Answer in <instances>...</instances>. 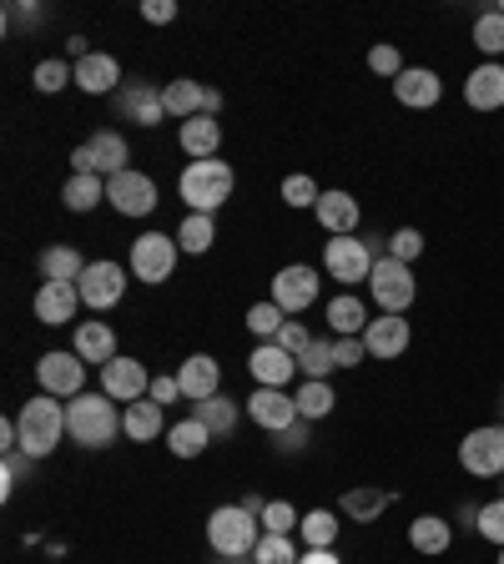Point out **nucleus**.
I'll return each mask as SVG.
<instances>
[{"instance_id": "obj_1", "label": "nucleus", "mask_w": 504, "mask_h": 564, "mask_svg": "<svg viewBox=\"0 0 504 564\" xmlns=\"http://www.w3.org/2000/svg\"><path fill=\"white\" fill-rule=\"evenodd\" d=\"M66 434L82 448H106L121 434V413L111 393H76L66 403Z\"/></svg>"}, {"instance_id": "obj_2", "label": "nucleus", "mask_w": 504, "mask_h": 564, "mask_svg": "<svg viewBox=\"0 0 504 564\" xmlns=\"http://www.w3.org/2000/svg\"><path fill=\"white\" fill-rule=\"evenodd\" d=\"M262 540V519L253 514V509L243 505H223V509H212L207 514V544L223 560H243V554H253Z\"/></svg>"}, {"instance_id": "obj_3", "label": "nucleus", "mask_w": 504, "mask_h": 564, "mask_svg": "<svg viewBox=\"0 0 504 564\" xmlns=\"http://www.w3.org/2000/svg\"><path fill=\"white\" fill-rule=\"evenodd\" d=\"M15 423H21V454L25 458H46L51 448L66 438V403H56L51 393H35Z\"/></svg>"}, {"instance_id": "obj_4", "label": "nucleus", "mask_w": 504, "mask_h": 564, "mask_svg": "<svg viewBox=\"0 0 504 564\" xmlns=\"http://www.w3.org/2000/svg\"><path fill=\"white\" fill-rule=\"evenodd\" d=\"M233 187H237L233 162H217V156H212V162H192L187 172H182V182H176L187 212H207V217L233 197Z\"/></svg>"}, {"instance_id": "obj_5", "label": "nucleus", "mask_w": 504, "mask_h": 564, "mask_svg": "<svg viewBox=\"0 0 504 564\" xmlns=\"http://www.w3.org/2000/svg\"><path fill=\"white\" fill-rule=\"evenodd\" d=\"M368 293H374V303L384 307V313H409V303L419 297V282H414V272H409V262H399V258H378L374 262V278H368Z\"/></svg>"}, {"instance_id": "obj_6", "label": "nucleus", "mask_w": 504, "mask_h": 564, "mask_svg": "<svg viewBox=\"0 0 504 564\" xmlns=\"http://www.w3.org/2000/svg\"><path fill=\"white\" fill-rule=\"evenodd\" d=\"M459 469L474 479H504V423H484L459 444Z\"/></svg>"}, {"instance_id": "obj_7", "label": "nucleus", "mask_w": 504, "mask_h": 564, "mask_svg": "<svg viewBox=\"0 0 504 564\" xmlns=\"http://www.w3.org/2000/svg\"><path fill=\"white\" fill-rule=\"evenodd\" d=\"M374 247L358 242V237H329V247H323V272H329L333 282H343L353 293V282H368L374 278Z\"/></svg>"}, {"instance_id": "obj_8", "label": "nucleus", "mask_w": 504, "mask_h": 564, "mask_svg": "<svg viewBox=\"0 0 504 564\" xmlns=\"http://www.w3.org/2000/svg\"><path fill=\"white\" fill-rule=\"evenodd\" d=\"M131 152H127V137L121 131H92V137L71 152V172H96V176H117L127 172Z\"/></svg>"}, {"instance_id": "obj_9", "label": "nucleus", "mask_w": 504, "mask_h": 564, "mask_svg": "<svg viewBox=\"0 0 504 564\" xmlns=\"http://www.w3.org/2000/svg\"><path fill=\"white\" fill-rule=\"evenodd\" d=\"M106 202H111L121 217H152L157 212V182L147 172H137V166H127V172L106 176Z\"/></svg>"}, {"instance_id": "obj_10", "label": "nucleus", "mask_w": 504, "mask_h": 564, "mask_svg": "<svg viewBox=\"0 0 504 564\" xmlns=\"http://www.w3.org/2000/svg\"><path fill=\"white\" fill-rule=\"evenodd\" d=\"M35 383H41V393H51V399H76V393H86V368L76 352H41V364H35Z\"/></svg>"}, {"instance_id": "obj_11", "label": "nucleus", "mask_w": 504, "mask_h": 564, "mask_svg": "<svg viewBox=\"0 0 504 564\" xmlns=\"http://www.w3.org/2000/svg\"><path fill=\"white\" fill-rule=\"evenodd\" d=\"M176 237H162V232H147L131 242V272H137V282H167L176 272Z\"/></svg>"}, {"instance_id": "obj_12", "label": "nucleus", "mask_w": 504, "mask_h": 564, "mask_svg": "<svg viewBox=\"0 0 504 564\" xmlns=\"http://www.w3.org/2000/svg\"><path fill=\"white\" fill-rule=\"evenodd\" d=\"M76 293H82V307H92V313H111V307L127 297V272L117 268V262H92V268L82 272V282H76Z\"/></svg>"}, {"instance_id": "obj_13", "label": "nucleus", "mask_w": 504, "mask_h": 564, "mask_svg": "<svg viewBox=\"0 0 504 564\" xmlns=\"http://www.w3.org/2000/svg\"><path fill=\"white\" fill-rule=\"evenodd\" d=\"M318 288H323L318 268L288 262V268H278V278H272V303H278L282 313H308V307L318 303Z\"/></svg>"}, {"instance_id": "obj_14", "label": "nucleus", "mask_w": 504, "mask_h": 564, "mask_svg": "<svg viewBox=\"0 0 504 564\" xmlns=\"http://www.w3.org/2000/svg\"><path fill=\"white\" fill-rule=\"evenodd\" d=\"M76 307H82L76 282H41L35 297H31L35 323H46V328H66V323H76Z\"/></svg>"}, {"instance_id": "obj_15", "label": "nucleus", "mask_w": 504, "mask_h": 564, "mask_svg": "<svg viewBox=\"0 0 504 564\" xmlns=\"http://www.w3.org/2000/svg\"><path fill=\"white\" fill-rule=\"evenodd\" d=\"M101 393H111L117 403H137L152 393V378H147V364H137V358H127V352H117L111 364L101 368Z\"/></svg>"}, {"instance_id": "obj_16", "label": "nucleus", "mask_w": 504, "mask_h": 564, "mask_svg": "<svg viewBox=\"0 0 504 564\" xmlns=\"http://www.w3.org/2000/svg\"><path fill=\"white\" fill-rule=\"evenodd\" d=\"M409 343H414V333H409V317H399V313H384V317H374V323H368V333H364V348H368V358H384V364H394V358H404V352H409Z\"/></svg>"}, {"instance_id": "obj_17", "label": "nucleus", "mask_w": 504, "mask_h": 564, "mask_svg": "<svg viewBox=\"0 0 504 564\" xmlns=\"http://www.w3.org/2000/svg\"><path fill=\"white\" fill-rule=\"evenodd\" d=\"M247 419L268 429V434H288L298 423V399H288L282 388H258L253 399H247Z\"/></svg>"}, {"instance_id": "obj_18", "label": "nucleus", "mask_w": 504, "mask_h": 564, "mask_svg": "<svg viewBox=\"0 0 504 564\" xmlns=\"http://www.w3.org/2000/svg\"><path fill=\"white\" fill-rule=\"evenodd\" d=\"M439 96H444V82L429 66H404V76L394 82V101L409 111H429V106H439Z\"/></svg>"}, {"instance_id": "obj_19", "label": "nucleus", "mask_w": 504, "mask_h": 564, "mask_svg": "<svg viewBox=\"0 0 504 564\" xmlns=\"http://www.w3.org/2000/svg\"><path fill=\"white\" fill-rule=\"evenodd\" d=\"M176 383H182V399L202 403V399H217V383H223V368L212 352H192L187 364L176 368Z\"/></svg>"}, {"instance_id": "obj_20", "label": "nucleus", "mask_w": 504, "mask_h": 564, "mask_svg": "<svg viewBox=\"0 0 504 564\" xmlns=\"http://www.w3.org/2000/svg\"><path fill=\"white\" fill-rule=\"evenodd\" d=\"M313 217H318V227L329 237H353L358 232V202H353V192H323L318 197V207H313Z\"/></svg>"}, {"instance_id": "obj_21", "label": "nucleus", "mask_w": 504, "mask_h": 564, "mask_svg": "<svg viewBox=\"0 0 504 564\" xmlns=\"http://www.w3.org/2000/svg\"><path fill=\"white\" fill-rule=\"evenodd\" d=\"M464 101L474 111H504V66L500 61H484V66L470 70V82H464Z\"/></svg>"}, {"instance_id": "obj_22", "label": "nucleus", "mask_w": 504, "mask_h": 564, "mask_svg": "<svg viewBox=\"0 0 504 564\" xmlns=\"http://www.w3.org/2000/svg\"><path fill=\"white\" fill-rule=\"evenodd\" d=\"M71 352L82 358V364H111L117 358V333H111V323H76V333H71Z\"/></svg>"}, {"instance_id": "obj_23", "label": "nucleus", "mask_w": 504, "mask_h": 564, "mask_svg": "<svg viewBox=\"0 0 504 564\" xmlns=\"http://www.w3.org/2000/svg\"><path fill=\"white\" fill-rule=\"evenodd\" d=\"M76 86H82L86 96H106L121 86V61L106 56V51H92V56L76 61Z\"/></svg>"}, {"instance_id": "obj_24", "label": "nucleus", "mask_w": 504, "mask_h": 564, "mask_svg": "<svg viewBox=\"0 0 504 564\" xmlns=\"http://www.w3.org/2000/svg\"><path fill=\"white\" fill-rule=\"evenodd\" d=\"M176 141H182V152H187L192 162H212L217 147H223V121L217 117H192V121H182Z\"/></svg>"}, {"instance_id": "obj_25", "label": "nucleus", "mask_w": 504, "mask_h": 564, "mask_svg": "<svg viewBox=\"0 0 504 564\" xmlns=\"http://www.w3.org/2000/svg\"><path fill=\"white\" fill-rule=\"evenodd\" d=\"M247 368H253V378H258V388H282L288 378L298 373V358L293 352H282L278 343H262L253 358H247Z\"/></svg>"}, {"instance_id": "obj_26", "label": "nucleus", "mask_w": 504, "mask_h": 564, "mask_svg": "<svg viewBox=\"0 0 504 564\" xmlns=\"http://www.w3.org/2000/svg\"><path fill=\"white\" fill-rule=\"evenodd\" d=\"M394 499H399L394 489H374V484H353V489L339 499V509L353 519V524H374V519L384 514V509L394 505Z\"/></svg>"}, {"instance_id": "obj_27", "label": "nucleus", "mask_w": 504, "mask_h": 564, "mask_svg": "<svg viewBox=\"0 0 504 564\" xmlns=\"http://www.w3.org/2000/svg\"><path fill=\"white\" fill-rule=\"evenodd\" d=\"M162 106H167V117L176 121H192L207 111V86L192 82V76H182V82H167L162 86Z\"/></svg>"}, {"instance_id": "obj_28", "label": "nucleus", "mask_w": 504, "mask_h": 564, "mask_svg": "<svg viewBox=\"0 0 504 564\" xmlns=\"http://www.w3.org/2000/svg\"><path fill=\"white\" fill-rule=\"evenodd\" d=\"M368 323H374V317H368V307L358 303V293H339L329 303V328L339 333V338H364Z\"/></svg>"}, {"instance_id": "obj_29", "label": "nucleus", "mask_w": 504, "mask_h": 564, "mask_svg": "<svg viewBox=\"0 0 504 564\" xmlns=\"http://www.w3.org/2000/svg\"><path fill=\"white\" fill-rule=\"evenodd\" d=\"M121 434H127L131 444H152V438L162 434V403L157 399L127 403V413H121Z\"/></svg>"}, {"instance_id": "obj_30", "label": "nucleus", "mask_w": 504, "mask_h": 564, "mask_svg": "<svg viewBox=\"0 0 504 564\" xmlns=\"http://www.w3.org/2000/svg\"><path fill=\"white\" fill-rule=\"evenodd\" d=\"M35 268H41L46 282H82V272L92 268V262H86L76 247H46V252L35 258Z\"/></svg>"}, {"instance_id": "obj_31", "label": "nucleus", "mask_w": 504, "mask_h": 564, "mask_svg": "<svg viewBox=\"0 0 504 564\" xmlns=\"http://www.w3.org/2000/svg\"><path fill=\"white\" fill-rule=\"evenodd\" d=\"M409 544L419 554H444L449 544H454V524H449V519H439V514H419L409 524Z\"/></svg>"}, {"instance_id": "obj_32", "label": "nucleus", "mask_w": 504, "mask_h": 564, "mask_svg": "<svg viewBox=\"0 0 504 564\" xmlns=\"http://www.w3.org/2000/svg\"><path fill=\"white\" fill-rule=\"evenodd\" d=\"M121 111H127V121H137V127H157V121L167 117L162 91H152V86H127V91H121Z\"/></svg>"}, {"instance_id": "obj_33", "label": "nucleus", "mask_w": 504, "mask_h": 564, "mask_svg": "<svg viewBox=\"0 0 504 564\" xmlns=\"http://www.w3.org/2000/svg\"><path fill=\"white\" fill-rule=\"evenodd\" d=\"M61 202H66L71 212H92L96 202H106V176H96V172H71L66 187H61Z\"/></svg>"}, {"instance_id": "obj_34", "label": "nucleus", "mask_w": 504, "mask_h": 564, "mask_svg": "<svg viewBox=\"0 0 504 564\" xmlns=\"http://www.w3.org/2000/svg\"><path fill=\"white\" fill-rule=\"evenodd\" d=\"M293 399H298V419L318 423V419H329V413H333L339 393H333V383H323V378H303V388H298Z\"/></svg>"}, {"instance_id": "obj_35", "label": "nucleus", "mask_w": 504, "mask_h": 564, "mask_svg": "<svg viewBox=\"0 0 504 564\" xmlns=\"http://www.w3.org/2000/svg\"><path fill=\"white\" fill-rule=\"evenodd\" d=\"M207 444H212V429L202 419H182V423H172V429H167V448H172L176 458L207 454Z\"/></svg>"}, {"instance_id": "obj_36", "label": "nucleus", "mask_w": 504, "mask_h": 564, "mask_svg": "<svg viewBox=\"0 0 504 564\" xmlns=\"http://www.w3.org/2000/svg\"><path fill=\"white\" fill-rule=\"evenodd\" d=\"M212 242H217V223H212L207 212H187L182 227H176V247L192 252V258H202V252H212Z\"/></svg>"}, {"instance_id": "obj_37", "label": "nucleus", "mask_w": 504, "mask_h": 564, "mask_svg": "<svg viewBox=\"0 0 504 564\" xmlns=\"http://www.w3.org/2000/svg\"><path fill=\"white\" fill-rule=\"evenodd\" d=\"M339 514L333 509H308L303 524H298V534H303L308 550H333V540H339Z\"/></svg>"}, {"instance_id": "obj_38", "label": "nucleus", "mask_w": 504, "mask_h": 564, "mask_svg": "<svg viewBox=\"0 0 504 564\" xmlns=\"http://www.w3.org/2000/svg\"><path fill=\"white\" fill-rule=\"evenodd\" d=\"M192 419H202L212 429V438H227L237 429V403L233 399H202V403H192Z\"/></svg>"}, {"instance_id": "obj_39", "label": "nucleus", "mask_w": 504, "mask_h": 564, "mask_svg": "<svg viewBox=\"0 0 504 564\" xmlns=\"http://www.w3.org/2000/svg\"><path fill=\"white\" fill-rule=\"evenodd\" d=\"M333 368H339V358H333V338H313L308 343V352L298 358V373L303 378H323V383H329Z\"/></svg>"}, {"instance_id": "obj_40", "label": "nucleus", "mask_w": 504, "mask_h": 564, "mask_svg": "<svg viewBox=\"0 0 504 564\" xmlns=\"http://www.w3.org/2000/svg\"><path fill=\"white\" fill-rule=\"evenodd\" d=\"M474 46H480L490 61L504 56V15H500V11L474 15Z\"/></svg>"}, {"instance_id": "obj_41", "label": "nucleus", "mask_w": 504, "mask_h": 564, "mask_svg": "<svg viewBox=\"0 0 504 564\" xmlns=\"http://www.w3.org/2000/svg\"><path fill=\"white\" fill-rule=\"evenodd\" d=\"M303 554H298L293 534H262L258 550H253V564H298Z\"/></svg>"}, {"instance_id": "obj_42", "label": "nucleus", "mask_w": 504, "mask_h": 564, "mask_svg": "<svg viewBox=\"0 0 504 564\" xmlns=\"http://www.w3.org/2000/svg\"><path fill=\"white\" fill-rule=\"evenodd\" d=\"M282 323H288V313H282V307L272 303V297H268V303H253V307H247V328L258 333L262 343H272V338H278V333H282Z\"/></svg>"}, {"instance_id": "obj_43", "label": "nucleus", "mask_w": 504, "mask_h": 564, "mask_svg": "<svg viewBox=\"0 0 504 564\" xmlns=\"http://www.w3.org/2000/svg\"><path fill=\"white\" fill-rule=\"evenodd\" d=\"M31 82H35V91H41V96H56L66 82H76V66H71V61H61V56H51V61H41V66H35Z\"/></svg>"}, {"instance_id": "obj_44", "label": "nucleus", "mask_w": 504, "mask_h": 564, "mask_svg": "<svg viewBox=\"0 0 504 564\" xmlns=\"http://www.w3.org/2000/svg\"><path fill=\"white\" fill-rule=\"evenodd\" d=\"M318 197H323V187H318L313 176H303V172H293V176H282V202L288 207H318Z\"/></svg>"}, {"instance_id": "obj_45", "label": "nucleus", "mask_w": 504, "mask_h": 564, "mask_svg": "<svg viewBox=\"0 0 504 564\" xmlns=\"http://www.w3.org/2000/svg\"><path fill=\"white\" fill-rule=\"evenodd\" d=\"M258 519H262V534H293V529L303 524V514H298L288 499H272V505L262 509Z\"/></svg>"}, {"instance_id": "obj_46", "label": "nucleus", "mask_w": 504, "mask_h": 564, "mask_svg": "<svg viewBox=\"0 0 504 564\" xmlns=\"http://www.w3.org/2000/svg\"><path fill=\"white\" fill-rule=\"evenodd\" d=\"M474 529H480L490 544H500V550H504V494H500V499H490V505H480Z\"/></svg>"}, {"instance_id": "obj_47", "label": "nucleus", "mask_w": 504, "mask_h": 564, "mask_svg": "<svg viewBox=\"0 0 504 564\" xmlns=\"http://www.w3.org/2000/svg\"><path fill=\"white\" fill-rule=\"evenodd\" d=\"M423 252V232L419 227H399V232L388 237V258H399V262H414Z\"/></svg>"}, {"instance_id": "obj_48", "label": "nucleus", "mask_w": 504, "mask_h": 564, "mask_svg": "<svg viewBox=\"0 0 504 564\" xmlns=\"http://www.w3.org/2000/svg\"><path fill=\"white\" fill-rule=\"evenodd\" d=\"M368 70H374V76H388V82H399V76H404L399 46H374V51H368Z\"/></svg>"}, {"instance_id": "obj_49", "label": "nucleus", "mask_w": 504, "mask_h": 564, "mask_svg": "<svg viewBox=\"0 0 504 564\" xmlns=\"http://www.w3.org/2000/svg\"><path fill=\"white\" fill-rule=\"evenodd\" d=\"M272 343H278L282 352H293V358H303V352H308V343H313V333H308L303 323H282V333H278V338H272Z\"/></svg>"}, {"instance_id": "obj_50", "label": "nucleus", "mask_w": 504, "mask_h": 564, "mask_svg": "<svg viewBox=\"0 0 504 564\" xmlns=\"http://www.w3.org/2000/svg\"><path fill=\"white\" fill-rule=\"evenodd\" d=\"M333 358H339V368H358L368 358L364 338H333Z\"/></svg>"}, {"instance_id": "obj_51", "label": "nucleus", "mask_w": 504, "mask_h": 564, "mask_svg": "<svg viewBox=\"0 0 504 564\" xmlns=\"http://www.w3.org/2000/svg\"><path fill=\"white\" fill-rule=\"evenodd\" d=\"M141 21L147 25H172L176 21V0H141Z\"/></svg>"}, {"instance_id": "obj_52", "label": "nucleus", "mask_w": 504, "mask_h": 564, "mask_svg": "<svg viewBox=\"0 0 504 564\" xmlns=\"http://www.w3.org/2000/svg\"><path fill=\"white\" fill-rule=\"evenodd\" d=\"M147 399H157V403H176L182 399V383H176V373L172 378H152V393Z\"/></svg>"}, {"instance_id": "obj_53", "label": "nucleus", "mask_w": 504, "mask_h": 564, "mask_svg": "<svg viewBox=\"0 0 504 564\" xmlns=\"http://www.w3.org/2000/svg\"><path fill=\"white\" fill-rule=\"evenodd\" d=\"M298 564H343V560L333 550H303V560H298Z\"/></svg>"}, {"instance_id": "obj_54", "label": "nucleus", "mask_w": 504, "mask_h": 564, "mask_svg": "<svg viewBox=\"0 0 504 564\" xmlns=\"http://www.w3.org/2000/svg\"><path fill=\"white\" fill-rule=\"evenodd\" d=\"M494 564H504V550H500V560H494Z\"/></svg>"}, {"instance_id": "obj_55", "label": "nucleus", "mask_w": 504, "mask_h": 564, "mask_svg": "<svg viewBox=\"0 0 504 564\" xmlns=\"http://www.w3.org/2000/svg\"><path fill=\"white\" fill-rule=\"evenodd\" d=\"M227 564H237V560H227Z\"/></svg>"}, {"instance_id": "obj_56", "label": "nucleus", "mask_w": 504, "mask_h": 564, "mask_svg": "<svg viewBox=\"0 0 504 564\" xmlns=\"http://www.w3.org/2000/svg\"><path fill=\"white\" fill-rule=\"evenodd\" d=\"M500 489H504V484H500Z\"/></svg>"}, {"instance_id": "obj_57", "label": "nucleus", "mask_w": 504, "mask_h": 564, "mask_svg": "<svg viewBox=\"0 0 504 564\" xmlns=\"http://www.w3.org/2000/svg\"><path fill=\"white\" fill-rule=\"evenodd\" d=\"M500 409H504V403H500Z\"/></svg>"}]
</instances>
